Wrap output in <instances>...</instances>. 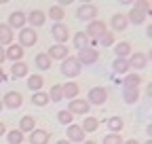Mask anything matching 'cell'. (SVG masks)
<instances>
[{"label":"cell","mask_w":152,"mask_h":144,"mask_svg":"<svg viewBox=\"0 0 152 144\" xmlns=\"http://www.w3.org/2000/svg\"><path fill=\"white\" fill-rule=\"evenodd\" d=\"M104 32H108V26H106L102 19H93V21H89V24H87V30H85L87 38H89V47H95V45H97L99 36H102Z\"/></svg>","instance_id":"6da1fadb"},{"label":"cell","mask_w":152,"mask_h":144,"mask_svg":"<svg viewBox=\"0 0 152 144\" xmlns=\"http://www.w3.org/2000/svg\"><path fill=\"white\" fill-rule=\"evenodd\" d=\"M61 74L66 76V79H76L80 74V70H83V66L78 64V60H76L74 55H68L64 62H61Z\"/></svg>","instance_id":"7a4b0ae2"},{"label":"cell","mask_w":152,"mask_h":144,"mask_svg":"<svg viewBox=\"0 0 152 144\" xmlns=\"http://www.w3.org/2000/svg\"><path fill=\"white\" fill-rule=\"evenodd\" d=\"M17 45L21 47V49H28V47H34L36 43H38V32L36 30H32V28H21L19 30V34H17Z\"/></svg>","instance_id":"3957f363"},{"label":"cell","mask_w":152,"mask_h":144,"mask_svg":"<svg viewBox=\"0 0 152 144\" xmlns=\"http://www.w3.org/2000/svg\"><path fill=\"white\" fill-rule=\"evenodd\" d=\"M127 64H129V70H144L148 68L150 64V55L144 51H137V53H131V55L127 57Z\"/></svg>","instance_id":"277c9868"},{"label":"cell","mask_w":152,"mask_h":144,"mask_svg":"<svg viewBox=\"0 0 152 144\" xmlns=\"http://www.w3.org/2000/svg\"><path fill=\"white\" fill-rule=\"evenodd\" d=\"M74 57L78 60V64H80V66H93L95 62L99 60V51L95 49V47H87V49L78 51Z\"/></svg>","instance_id":"5b68a950"},{"label":"cell","mask_w":152,"mask_h":144,"mask_svg":"<svg viewBox=\"0 0 152 144\" xmlns=\"http://www.w3.org/2000/svg\"><path fill=\"white\" fill-rule=\"evenodd\" d=\"M108 100V87H91L87 93V102L91 106H102Z\"/></svg>","instance_id":"8992f818"},{"label":"cell","mask_w":152,"mask_h":144,"mask_svg":"<svg viewBox=\"0 0 152 144\" xmlns=\"http://www.w3.org/2000/svg\"><path fill=\"white\" fill-rule=\"evenodd\" d=\"M66 140H68L70 144H83V142L87 140V134L83 132L80 125L72 123V125H68V129H66Z\"/></svg>","instance_id":"52a82bcc"},{"label":"cell","mask_w":152,"mask_h":144,"mask_svg":"<svg viewBox=\"0 0 152 144\" xmlns=\"http://www.w3.org/2000/svg\"><path fill=\"white\" fill-rule=\"evenodd\" d=\"M66 110L74 117V115H89V110H91V104L87 102V100H80V98H74V100H70V104H68V108Z\"/></svg>","instance_id":"ba28073f"},{"label":"cell","mask_w":152,"mask_h":144,"mask_svg":"<svg viewBox=\"0 0 152 144\" xmlns=\"http://www.w3.org/2000/svg\"><path fill=\"white\" fill-rule=\"evenodd\" d=\"M95 17H97V7L95 4H80L76 9V19L78 21H93Z\"/></svg>","instance_id":"9c48e42d"},{"label":"cell","mask_w":152,"mask_h":144,"mask_svg":"<svg viewBox=\"0 0 152 144\" xmlns=\"http://www.w3.org/2000/svg\"><path fill=\"white\" fill-rule=\"evenodd\" d=\"M51 36L55 38V45H66L70 38V30L66 24H53L51 28Z\"/></svg>","instance_id":"30bf717a"},{"label":"cell","mask_w":152,"mask_h":144,"mask_svg":"<svg viewBox=\"0 0 152 144\" xmlns=\"http://www.w3.org/2000/svg\"><path fill=\"white\" fill-rule=\"evenodd\" d=\"M0 100H2V106L9 108V110H15V108H19V106L23 104V96L19 93V91H7Z\"/></svg>","instance_id":"8fae6325"},{"label":"cell","mask_w":152,"mask_h":144,"mask_svg":"<svg viewBox=\"0 0 152 144\" xmlns=\"http://www.w3.org/2000/svg\"><path fill=\"white\" fill-rule=\"evenodd\" d=\"M26 24H28V15L23 11H13L9 15V21H7V26L11 30H21V28H26Z\"/></svg>","instance_id":"7c38bea8"},{"label":"cell","mask_w":152,"mask_h":144,"mask_svg":"<svg viewBox=\"0 0 152 144\" xmlns=\"http://www.w3.org/2000/svg\"><path fill=\"white\" fill-rule=\"evenodd\" d=\"M127 26H129V21H127V15H125V13H114V15L110 17L112 34H114V32H125Z\"/></svg>","instance_id":"4fadbf2b"},{"label":"cell","mask_w":152,"mask_h":144,"mask_svg":"<svg viewBox=\"0 0 152 144\" xmlns=\"http://www.w3.org/2000/svg\"><path fill=\"white\" fill-rule=\"evenodd\" d=\"M45 21H47V15H45L42 11L34 9L32 13H28V28H32V30L42 28V26H45Z\"/></svg>","instance_id":"5bb4252c"},{"label":"cell","mask_w":152,"mask_h":144,"mask_svg":"<svg viewBox=\"0 0 152 144\" xmlns=\"http://www.w3.org/2000/svg\"><path fill=\"white\" fill-rule=\"evenodd\" d=\"M47 55L51 57V62H53V60H57V62H64V60L70 55V49H68L66 45H53V47L47 51Z\"/></svg>","instance_id":"9a60e30c"},{"label":"cell","mask_w":152,"mask_h":144,"mask_svg":"<svg viewBox=\"0 0 152 144\" xmlns=\"http://www.w3.org/2000/svg\"><path fill=\"white\" fill-rule=\"evenodd\" d=\"M4 55H7V60L9 62H21L23 60V55H26V49H21V47H19V45H9V49H4Z\"/></svg>","instance_id":"2e32d148"},{"label":"cell","mask_w":152,"mask_h":144,"mask_svg":"<svg viewBox=\"0 0 152 144\" xmlns=\"http://www.w3.org/2000/svg\"><path fill=\"white\" fill-rule=\"evenodd\" d=\"M11 76L13 79H28L30 76V66L21 60V62H15L11 66Z\"/></svg>","instance_id":"e0dca14e"},{"label":"cell","mask_w":152,"mask_h":144,"mask_svg":"<svg viewBox=\"0 0 152 144\" xmlns=\"http://www.w3.org/2000/svg\"><path fill=\"white\" fill-rule=\"evenodd\" d=\"M146 19H148V15H146L142 9H137L135 4H133V9L127 13V21H129V24H133V26H142Z\"/></svg>","instance_id":"ac0fdd59"},{"label":"cell","mask_w":152,"mask_h":144,"mask_svg":"<svg viewBox=\"0 0 152 144\" xmlns=\"http://www.w3.org/2000/svg\"><path fill=\"white\" fill-rule=\"evenodd\" d=\"M142 83H144V79L137 74V72H127L125 81H123V89H140Z\"/></svg>","instance_id":"d6986e66"},{"label":"cell","mask_w":152,"mask_h":144,"mask_svg":"<svg viewBox=\"0 0 152 144\" xmlns=\"http://www.w3.org/2000/svg\"><path fill=\"white\" fill-rule=\"evenodd\" d=\"M49 140H51V134L47 132V129H34V132H30V144H49Z\"/></svg>","instance_id":"ffe728a7"},{"label":"cell","mask_w":152,"mask_h":144,"mask_svg":"<svg viewBox=\"0 0 152 144\" xmlns=\"http://www.w3.org/2000/svg\"><path fill=\"white\" fill-rule=\"evenodd\" d=\"M13 38H15V32H13L7 24H0V47L13 45Z\"/></svg>","instance_id":"44dd1931"},{"label":"cell","mask_w":152,"mask_h":144,"mask_svg":"<svg viewBox=\"0 0 152 144\" xmlns=\"http://www.w3.org/2000/svg\"><path fill=\"white\" fill-rule=\"evenodd\" d=\"M17 129L21 132L23 136H26V134H30V132H34V129H36V119H34V117H30V115L21 117V119H19V127H17Z\"/></svg>","instance_id":"7402d4cb"},{"label":"cell","mask_w":152,"mask_h":144,"mask_svg":"<svg viewBox=\"0 0 152 144\" xmlns=\"http://www.w3.org/2000/svg\"><path fill=\"white\" fill-rule=\"evenodd\" d=\"M78 91H80V87L76 85V83H64V85H61L64 100H74V98H78Z\"/></svg>","instance_id":"603a6c76"},{"label":"cell","mask_w":152,"mask_h":144,"mask_svg":"<svg viewBox=\"0 0 152 144\" xmlns=\"http://www.w3.org/2000/svg\"><path fill=\"white\" fill-rule=\"evenodd\" d=\"M26 85H28V89H32L34 93H36V91H42V87H45V79H42V74H30Z\"/></svg>","instance_id":"cb8c5ba5"},{"label":"cell","mask_w":152,"mask_h":144,"mask_svg":"<svg viewBox=\"0 0 152 144\" xmlns=\"http://www.w3.org/2000/svg\"><path fill=\"white\" fill-rule=\"evenodd\" d=\"M114 53H116V57H121V60H127V57L131 55V43H129V40L116 43V45H114Z\"/></svg>","instance_id":"d4e9b609"},{"label":"cell","mask_w":152,"mask_h":144,"mask_svg":"<svg viewBox=\"0 0 152 144\" xmlns=\"http://www.w3.org/2000/svg\"><path fill=\"white\" fill-rule=\"evenodd\" d=\"M106 123H108V132H110V134H121L123 127H125L123 117H110Z\"/></svg>","instance_id":"484cf974"},{"label":"cell","mask_w":152,"mask_h":144,"mask_svg":"<svg viewBox=\"0 0 152 144\" xmlns=\"http://www.w3.org/2000/svg\"><path fill=\"white\" fill-rule=\"evenodd\" d=\"M34 64H36V68L40 70V72H45V70H49V68H51V64H53V62H51V57L47 55V53H38V55L34 57Z\"/></svg>","instance_id":"4316f807"},{"label":"cell","mask_w":152,"mask_h":144,"mask_svg":"<svg viewBox=\"0 0 152 144\" xmlns=\"http://www.w3.org/2000/svg\"><path fill=\"white\" fill-rule=\"evenodd\" d=\"M83 132L85 134H95L97 132V127H99V121L95 119V117H85V121H83Z\"/></svg>","instance_id":"83f0119b"},{"label":"cell","mask_w":152,"mask_h":144,"mask_svg":"<svg viewBox=\"0 0 152 144\" xmlns=\"http://www.w3.org/2000/svg\"><path fill=\"white\" fill-rule=\"evenodd\" d=\"M45 15H47V17H51L55 24H61V19H64V15H66V13H64V9H59L57 4H51V7H49V11H47Z\"/></svg>","instance_id":"f1b7e54d"},{"label":"cell","mask_w":152,"mask_h":144,"mask_svg":"<svg viewBox=\"0 0 152 144\" xmlns=\"http://www.w3.org/2000/svg\"><path fill=\"white\" fill-rule=\"evenodd\" d=\"M72 43H74V49H78V51H83V49L89 47V38H87L85 32H76L74 38H72Z\"/></svg>","instance_id":"f546056e"},{"label":"cell","mask_w":152,"mask_h":144,"mask_svg":"<svg viewBox=\"0 0 152 144\" xmlns=\"http://www.w3.org/2000/svg\"><path fill=\"white\" fill-rule=\"evenodd\" d=\"M112 72H114V74H127V72H129V64H127V60H121V57H116V60H114L112 62Z\"/></svg>","instance_id":"4dcf8cb0"},{"label":"cell","mask_w":152,"mask_h":144,"mask_svg":"<svg viewBox=\"0 0 152 144\" xmlns=\"http://www.w3.org/2000/svg\"><path fill=\"white\" fill-rule=\"evenodd\" d=\"M123 100L127 104H135L140 100V89H123Z\"/></svg>","instance_id":"1f68e13d"},{"label":"cell","mask_w":152,"mask_h":144,"mask_svg":"<svg viewBox=\"0 0 152 144\" xmlns=\"http://www.w3.org/2000/svg\"><path fill=\"white\" fill-rule=\"evenodd\" d=\"M32 104L34 106H47L49 104V96L45 93V91H36V93H32Z\"/></svg>","instance_id":"d6a6232c"},{"label":"cell","mask_w":152,"mask_h":144,"mask_svg":"<svg viewBox=\"0 0 152 144\" xmlns=\"http://www.w3.org/2000/svg\"><path fill=\"white\" fill-rule=\"evenodd\" d=\"M7 136V140H9V144H23V134L19 132V129H11L9 134H4Z\"/></svg>","instance_id":"836d02e7"},{"label":"cell","mask_w":152,"mask_h":144,"mask_svg":"<svg viewBox=\"0 0 152 144\" xmlns=\"http://www.w3.org/2000/svg\"><path fill=\"white\" fill-rule=\"evenodd\" d=\"M97 45H102V47H112V45H116V36H114L112 32H104V34L99 36Z\"/></svg>","instance_id":"e575fe53"},{"label":"cell","mask_w":152,"mask_h":144,"mask_svg":"<svg viewBox=\"0 0 152 144\" xmlns=\"http://www.w3.org/2000/svg\"><path fill=\"white\" fill-rule=\"evenodd\" d=\"M47 96H49V102H61V100H64L61 85H53V87H51V91H49Z\"/></svg>","instance_id":"d590c367"},{"label":"cell","mask_w":152,"mask_h":144,"mask_svg":"<svg viewBox=\"0 0 152 144\" xmlns=\"http://www.w3.org/2000/svg\"><path fill=\"white\" fill-rule=\"evenodd\" d=\"M57 121H59L61 125H72L74 123V117L68 110H59V112H57Z\"/></svg>","instance_id":"8d00e7d4"},{"label":"cell","mask_w":152,"mask_h":144,"mask_svg":"<svg viewBox=\"0 0 152 144\" xmlns=\"http://www.w3.org/2000/svg\"><path fill=\"white\" fill-rule=\"evenodd\" d=\"M102 144H123V138H121V134H108L102 140Z\"/></svg>","instance_id":"74e56055"},{"label":"cell","mask_w":152,"mask_h":144,"mask_svg":"<svg viewBox=\"0 0 152 144\" xmlns=\"http://www.w3.org/2000/svg\"><path fill=\"white\" fill-rule=\"evenodd\" d=\"M135 7L137 9H142L146 15H150V9H152V2H150V0H137V2H135Z\"/></svg>","instance_id":"f35d334b"},{"label":"cell","mask_w":152,"mask_h":144,"mask_svg":"<svg viewBox=\"0 0 152 144\" xmlns=\"http://www.w3.org/2000/svg\"><path fill=\"white\" fill-rule=\"evenodd\" d=\"M7 62V55H4V47H0V64Z\"/></svg>","instance_id":"ab89813d"},{"label":"cell","mask_w":152,"mask_h":144,"mask_svg":"<svg viewBox=\"0 0 152 144\" xmlns=\"http://www.w3.org/2000/svg\"><path fill=\"white\" fill-rule=\"evenodd\" d=\"M4 134H7V125L0 121V136H4Z\"/></svg>","instance_id":"60d3db41"},{"label":"cell","mask_w":152,"mask_h":144,"mask_svg":"<svg viewBox=\"0 0 152 144\" xmlns=\"http://www.w3.org/2000/svg\"><path fill=\"white\" fill-rule=\"evenodd\" d=\"M146 36H148V38L152 36V26H150V24H146Z\"/></svg>","instance_id":"b9f144b4"},{"label":"cell","mask_w":152,"mask_h":144,"mask_svg":"<svg viewBox=\"0 0 152 144\" xmlns=\"http://www.w3.org/2000/svg\"><path fill=\"white\" fill-rule=\"evenodd\" d=\"M7 79H9V76H7V74H4V72H2V68H0V83H4V81H7Z\"/></svg>","instance_id":"7bdbcfd3"},{"label":"cell","mask_w":152,"mask_h":144,"mask_svg":"<svg viewBox=\"0 0 152 144\" xmlns=\"http://www.w3.org/2000/svg\"><path fill=\"white\" fill-rule=\"evenodd\" d=\"M123 144H140V142H137V140H133V138H131V140H123Z\"/></svg>","instance_id":"ee69618b"},{"label":"cell","mask_w":152,"mask_h":144,"mask_svg":"<svg viewBox=\"0 0 152 144\" xmlns=\"http://www.w3.org/2000/svg\"><path fill=\"white\" fill-rule=\"evenodd\" d=\"M55 144H70V142H68V140H57Z\"/></svg>","instance_id":"f6af8a7d"},{"label":"cell","mask_w":152,"mask_h":144,"mask_svg":"<svg viewBox=\"0 0 152 144\" xmlns=\"http://www.w3.org/2000/svg\"><path fill=\"white\" fill-rule=\"evenodd\" d=\"M83 144H95V140H85Z\"/></svg>","instance_id":"bcb514c9"},{"label":"cell","mask_w":152,"mask_h":144,"mask_svg":"<svg viewBox=\"0 0 152 144\" xmlns=\"http://www.w3.org/2000/svg\"><path fill=\"white\" fill-rule=\"evenodd\" d=\"M2 108H4V106H2V100H0V112H2Z\"/></svg>","instance_id":"7dc6e473"},{"label":"cell","mask_w":152,"mask_h":144,"mask_svg":"<svg viewBox=\"0 0 152 144\" xmlns=\"http://www.w3.org/2000/svg\"><path fill=\"white\" fill-rule=\"evenodd\" d=\"M144 144H152V142H150V140H146V142H144Z\"/></svg>","instance_id":"c3c4849f"}]
</instances>
